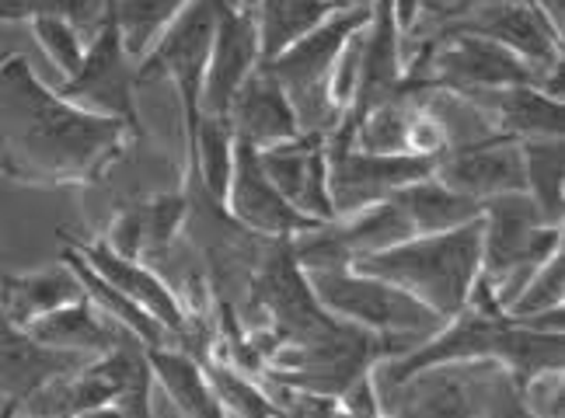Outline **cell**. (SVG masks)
<instances>
[{
    "mask_svg": "<svg viewBox=\"0 0 565 418\" xmlns=\"http://www.w3.org/2000/svg\"><path fill=\"white\" fill-rule=\"evenodd\" d=\"M335 4H366V0H335Z\"/></svg>",
    "mask_w": 565,
    "mask_h": 418,
    "instance_id": "8d00e7d4",
    "label": "cell"
},
{
    "mask_svg": "<svg viewBox=\"0 0 565 418\" xmlns=\"http://www.w3.org/2000/svg\"><path fill=\"white\" fill-rule=\"evenodd\" d=\"M391 203L405 213L412 234H437L482 216V203L454 192L437 174H426V179H416L402 185L398 192H391Z\"/></svg>",
    "mask_w": 565,
    "mask_h": 418,
    "instance_id": "ffe728a7",
    "label": "cell"
},
{
    "mask_svg": "<svg viewBox=\"0 0 565 418\" xmlns=\"http://www.w3.org/2000/svg\"><path fill=\"white\" fill-rule=\"evenodd\" d=\"M395 8V21H398V32L408 35L412 29L419 25V11H423V0H391Z\"/></svg>",
    "mask_w": 565,
    "mask_h": 418,
    "instance_id": "e575fe53",
    "label": "cell"
},
{
    "mask_svg": "<svg viewBox=\"0 0 565 418\" xmlns=\"http://www.w3.org/2000/svg\"><path fill=\"white\" fill-rule=\"evenodd\" d=\"M258 21L242 0H216V29L203 77V112L227 116L234 92L258 67Z\"/></svg>",
    "mask_w": 565,
    "mask_h": 418,
    "instance_id": "30bf717a",
    "label": "cell"
},
{
    "mask_svg": "<svg viewBox=\"0 0 565 418\" xmlns=\"http://www.w3.org/2000/svg\"><path fill=\"white\" fill-rule=\"evenodd\" d=\"M531 4H534V11L545 18L555 32H562V25H565V0H531Z\"/></svg>",
    "mask_w": 565,
    "mask_h": 418,
    "instance_id": "d590c367",
    "label": "cell"
},
{
    "mask_svg": "<svg viewBox=\"0 0 565 418\" xmlns=\"http://www.w3.org/2000/svg\"><path fill=\"white\" fill-rule=\"evenodd\" d=\"M524 158V192L534 200L545 224H562L565 216V143L562 137L520 140Z\"/></svg>",
    "mask_w": 565,
    "mask_h": 418,
    "instance_id": "cb8c5ba5",
    "label": "cell"
},
{
    "mask_svg": "<svg viewBox=\"0 0 565 418\" xmlns=\"http://www.w3.org/2000/svg\"><path fill=\"white\" fill-rule=\"evenodd\" d=\"M478 4H486V0H423L419 18H423V14H433V18L444 21V25H447V21L468 14V11L478 8Z\"/></svg>",
    "mask_w": 565,
    "mask_h": 418,
    "instance_id": "836d02e7",
    "label": "cell"
},
{
    "mask_svg": "<svg viewBox=\"0 0 565 418\" xmlns=\"http://www.w3.org/2000/svg\"><path fill=\"white\" fill-rule=\"evenodd\" d=\"M147 363L154 373L158 387L164 398L175 405V415H192V418H224L221 405H216L210 381L203 373V363L192 356L189 349L175 345H150Z\"/></svg>",
    "mask_w": 565,
    "mask_h": 418,
    "instance_id": "d6986e66",
    "label": "cell"
},
{
    "mask_svg": "<svg viewBox=\"0 0 565 418\" xmlns=\"http://www.w3.org/2000/svg\"><path fill=\"white\" fill-rule=\"evenodd\" d=\"M468 95L495 133H507L513 140H531V137H562L565 133V108L558 98H548L537 92L534 84H510V87H482V92H461Z\"/></svg>",
    "mask_w": 565,
    "mask_h": 418,
    "instance_id": "2e32d148",
    "label": "cell"
},
{
    "mask_svg": "<svg viewBox=\"0 0 565 418\" xmlns=\"http://www.w3.org/2000/svg\"><path fill=\"white\" fill-rule=\"evenodd\" d=\"M213 29H216V0H189L182 14L161 32L154 50L137 63V81L164 74L175 84L182 101V122H185V150L192 147L195 122L203 116V77L210 63Z\"/></svg>",
    "mask_w": 565,
    "mask_h": 418,
    "instance_id": "8992f818",
    "label": "cell"
},
{
    "mask_svg": "<svg viewBox=\"0 0 565 418\" xmlns=\"http://www.w3.org/2000/svg\"><path fill=\"white\" fill-rule=\"evenodd\" d=\"M342 415H356V418H374V415H387L384 411V394L374 381V366L356 373V377L342 387L339 394Z\"/></svg>",
    "mask_w": 565,
    "mask_h": 418,
    "instance_id": "d6a6232c",
    "label": "cell"
},
{
    "mask_svg": "<svg viewBox=\"0 0 565 418\" xmlns=\"http://www.w3.org/2000/svg\"><path fill=\"white\" fill-rule=\"evenodd\" d=\"M562 300H565V266H562V251H555L524 279V286H520L516 297L510 300L507 314L510 318L548 314V311H558Z\"/></svg>",
    "mask_w": 565,
    "mask_h": 418,
    "instance_id": "f1b7e54d",
    "label": "cell"
},
{
    "mask_svg": "<svg viewBox=\"0 0 565 418\" xmlns=\"http://www.w3.org/2000/svg\"><path fill=\"white\" fill-rule=\"evenodd\" d=\"M189 200L179 192L158 195V200H147L122 210L108 234L102 237L108 248L122 258H143V255H161L171 240H175L179 227L185 224Z\"/></svg>",
    "mask_w": 565,
    "mask_h": 418,
    "instance_id": "ac0fdd59",
    "label": "cell"
},
{
    "mask_svg": "<svg viewBox=\"0 0 565 418\" xmlns=\"http://www.w3.org/2000/svg\"><path fill=\"white\" fill-rule=\"evenodd\" d=\"M134 87H137V63L122 50L113 0H108L102 25L95 29L88 50H84L81 71L63 81L56 92L84 108H92V112L126 122L134 129V137H140V112H137Z\"/></svg>",
    "mask_w": 565,
    "mask_h": 418,
    "instance_id": "ba28073f",
    "label": "cell"
},
{
    "mask_svg": "<svg viewBox=\"0 0 565 418\" xmlns=\"http://www.w3.org/2000/svg\"><path fill=\"white\" fill-rule=\"evenodd\" d=\"M189 164L195 179L203 182L210 200L224 210V195H227L231 168H234V129L227 116H210V112L200 116L192 147H189Z\"/></svg>",
    "mask_w": 565,
    "mask_h": 418,
    "instance_id": "d4e9b609",
    "label": "cell"
},
{
    "mask_svg": "<svg viewBox=\"0 0 565 418\" xmlns=\"http://www.w3.org/2000/svg\"><path fill=\"white\" fill-rule=\"evenodd\" d=\"M63 261H67V269L77 276L81 293L92 300V307H95V311H98L102 318H108L113 324L126 328V332H129V335H137L147 349H150V345H175V342H179L158 318H150V314L143 311V307H137L126 293H119L113 282L102 279V276L88 266V261H84V255H81L77 248H67V251H63Z\"/></svg>",
    "mask_w": 565,
    "mask_h": 418,
    "instance_id": "44dd1931",
    "label": "cell"
},
{
    "mask_svg": "<svg viewBox=\"0 0 565 418\" xmlns=\"http://www.w3.org/2000/svg\"><path fill=\"white\" fill-rule=\"evenodd\" d=\"M339 8L350 4H335V0H258V60L269 63Z\"/></svg>",
    "mask_w": 565,
    "mask_h": 418,
    "instance_id": "603a6c76",
    "label": "cell"
},
{
    "mask_svg": "<svg viewBox=\"0 0 565 418\" xmlns=\"http://www.w3.org/2000/svg\"><path fill=\"white\" fill-rule=\"evenodd\" d=\"M227 122L234 129V140H242L255 150H266V147L300 137V122H297L294 105L266 63H258V67L242 81V87L234 92L231 108H227Z\"/></svg>",
    "mask_w": 565,
    "mask_h": 418,
    "instance_id": "5bb4252c",
    "label": "cell"
},
{
    "mask_svg": "<svg viewBox=\"0 0 565 418\" xmlns=\"http://www.w3.org/2000/svg\"><path fill=\"white\" fill-rule=\"evenodd\" d=\"M405 150H408V153H419V158H440V153L447 150V137H444L440 122L433 119L416 98H412V116H408Z\"/></svg>",
    "mask_w": 565,
    "mask_h": 418,
    "instance_id": "1f68e13d",
    "label": "cell"
},
{
    "mask_svg": "<svg viewBox=\"0 0 565 418\" xmlns=\"http://www.w3.org/2000/svg\"><path fill=\"white\" fill-rule=\"evenodd\" d=\"M366 21H371V0H366V4L339 8L308 35H300L294 46H287L266 63L294 105L300 133L329 137L339 126V116L329 108V101H324V81H329V71L339 50L345 46V39L356 29H363Z\"/></svg>",
    "mask_w": 565,
    "mask_h": 418,
    "instance_id": "5b68a950",
    "label": "cell"
},
{
    "mask_svg": "<svg viewBox=\"0 0 565 418\" xmlns=\"http://www.w3.org/2000/svg\"><path fill=\"white\" fill-rule=\"evenodd\" d=\"M450 32H475L495 39L499 46L513 50L516 56L534 63V67H548V63L562 60V39H565L534 8H527L524 0H486V4L471 8L468 14L447 21L437 35H450Z\"/></svg>",
    "mask_w": 565,
    "mask_h": 418,
    "instance_id": "8fae6325",
    "label": "cell"
},
{
    "mask_svg": "<svg viewBox=\"0 0 565 418\" xmlns=\"http://www.w3.org/2000/svg\"><path fill=\"white\" fill-rule=\"evenodd\" d=\"M350 269L395 282L447 321L468 303L482 272V216L437 234H408L374 255L356 258Z\"/></svg>",
    "mask_w": 565,
    "mask_h": 418,
    "instance_id": "7a4b0ae2",
    "label": "cell"
},
{
    "mask_svg": "<svg viewBox=\"0 0 565 418\" xmlns=\"http://www.w3.org/2000/svg\"><path fill=\"white\" fill-rule=\"evenodd\" d=\"M32 25V35L39 42V50L46 53V60L60 71V77L67 81L81 71V60H84V50H88V42H84L81 29L67 18H53V14H39L29 21Z\"/></svg>",
    "mask_w": 565,
    "mask_h": 418,
    "instance_id": "f546056e",
    "label": "cell"
},
{
    "mask_svg": "<svg viewBox=\"0 0 565 418\" xmlns=\"http://www.w3.org/2000/svg\"><path fill=\"white\" fill-rule=\"evenodd\" d=\"M25 335L35 339L39 345H46V349L77 352V356H98V352L122 342L129 332L119 324H113L108 318H102L92 307V300L81 293L71 303H60V307H53V311L29 321Z\"/></svg>",
    "mask_w": 565,
    "mask_h": 418,
    "instance_id": "e0dca14e",
    "label": "cell"
},
{
    "mask_svg": "<svg viewBox=\"0 0 565 418\" xmlns=\"http://www.w3.org/2000/svg\"><path fill=\"white\" fill-rule=\"evenodd\" d=\"M200 363H203L210 390H213V398L224 415H237V418H273V415H279V408L273 405L266 387L258 384V377H252V373L231 366L221 356H210Z\"/></svg>",
    "mask_w": 565,
    "mask_h": 418,
    "instance_id": "4316f807",
    "label": "cell"
},
{
    "mask_svg": "<svg viewBox=\"0 0 565 418\" xmlns=\"http://www.w3.org/2000/svg\"><path fill=\"white\" fill-rule=\"evenodd\" d=\"M266 179L290 200L300 213L332 224L335 210L329 200V179H324V137L300 133L287 143H276L258 150Z\"/></svg>",
    "mask_w": 565,
    "mask_h": 418,
    "instance_id": "4fadbf2b",
    "label": "cell"
},
{
    "mask_svg": "<svg viewBox=\"0 0 565 418\" xmlns=\"http://www.w3.org/2000/svg\"><path fill=\"white\" fill-rule=\"evenodd\" d=\"M8 133L0 143V168L32 185H92L113 168L134 129L84 108L46 87L25 56L0 63Z\"/></svg>",
    "mask_w": 565,
    "mask_h": 418,
    "instance_id": "6da1fadb",
    "label": "cell"
},
{
    "mask_svg": "<svg viewBox=\"0 0 565 418\" xmlns=\"http://www.w3.org/2000/svg\"><path fill=\"white\" fill-rule=\"evenodd\" d=\"M74 297H81V282L67 269V261L29 272V276L0 279V311H4V318L18 328H25L29 321L53 311L60 303H71Z\"/></svg>",
    "mask_w": 565,
    "mask_h": 418,
    "instance_id": "7402d4cb",
    "label": "cell"
},
{
    "mask_svg": "<svg viewBox=\"0 0 565 418\" xmlns=\"http://www.w3.org/2000/svg\"><path fill=\"white\" fill-rule=\"evenodd\" d=\"M315 300L339 321H350L363 332L381 339L384 356H402L416 349L444 324L440 314H433L426 303L412 293L398 290L395 282L377 279L360 269H318L303 272Z\"/></svg>",
    "mask_w": 565,
    "mask_h": 418,
    "instance_id": "3957f363",
    "label": "cell"
},
{
    "mask_svg": "<svg viewBox=\"0 0 565 418\" xmlns=\"http://www.w3.org/2000/svg\"><path fill=\"white\" fill-rule=\"evenodd\" d=\"M437 168V158H419V153L395 150L374 153L353 143L324 140V179H329V200L339 216H350L363 206L391 200V192L402 185L426 179Z\"/></svg>",
    "mask_w": 565,
    "mask_h": 418,
    "instance_id": "52a82bcc",
    "label": "cell"
},
{
    "mask_svg": "<svg viewBox=\"0 0 565 418\" xmlns=\"http://www.w3.org/2000/svg\"><path fill=\"white\" fill-rule=\"evenodd\" d=\"M77 251L84 255V261H88L102 279H108L119 293H126L137 307H143L150 318H158L168 332L182 342L192 318L185 311L182 297L171 290L154 269H147L143 258H122L108 248L105 240H95V245H77Z\"/></svg>",
    "mask_w": 565,
    "mask_h": 418,
    "instance_id": "9a60e30c",
    "label": "cell"
},
{
    "mask_svg": "<svg viewBox=\"0 0 565 418\" xmlns=\"http://www.w3.org/2000/svg\"><path fill=\"white\" fill-rule=\"evenodd\" d=\"M433 174L475 203H486L492 195H503V192H524V158H520V140H513L507 133H495L482 143L444 150Z\"/></svg>",
    "mask_w": 565,
    "mask_h": 418,
    "instance_id": "7c38bea8",
    "label": "cell"
},
{
    "mask_svg": "<svg viewBox=\"0 0 565 418\" xmlns=\"http://www.w3.org/2000/svg\"><path fill=\"white\" fill-rule=\"evenodd\" d=\"M185 4L189 0H113V14H116L126 56L140 63L154 50L161 32L182 14Z\"/></svg>",
    "mask_w": 565,
    "mask_h": 418,
    "instance_id": "484cf974",
    "label": "cell"
},
{
    "mask_svg": "<svg viewBox=\"0 0 565 418\" xmlns=\"http://www.w3.org/2000/svg\"><path fill=\"white\" fill-rule=\"evenodd\" d=\"M224 213L248 234L269 240H294L324 224V219L300 213L290 200H282V192L258 164V150L242 140H234V168L224 195Z\"/></svg>",
    "mask_w": 565,
    "mask_h": 418,
    "instance_id": "9c48e42d",
    "label": "cell"
},
{
    "mask_svg": "<svg viewBox=\"0 0 565 418\" xmlns=\"http://www.w3.org/2000/svg\"><path fill=\"white\" fill-rule=\"evenodd\" d=\"M108 0H0V21H32L39 14L67 18L81 35H95Z\"/></svg>",
    "mask_w": 565,
    "mask_h": 418,
    "instance_id": "4dcf8cb0",
    "label": "cell"
},
{
    "mask_svg": "<svg viewBox=\"0 0 565 418\" xmlns=\"http://www.w3.org/2000/svg\"><path fill=\"white\" fill-rule=\"evenodd\" d=\"M555 251H562V224H545L527 192H503L482 203V276L503 311Z\"/></svg>",
    "mask_w": 565,
    "mask_h": 418,
    "instance_id": "277c9868",
    "label": "cell"
},
{
    "mask_svg": "<svg viewBox=\"0 0 565 418\" xmlns=\"http://www.w3.org/2000/svg\"><path fill=\"white\" fill-rule=\"evenodd\" d=\"M408 116H412V95H395L381 105H374L371 112H363L353 122L350 143L360 150L374 153H395L405 150V133H408Z\"/></svg>",
    "mask_w": 565,
    "mask_h": 418,
    "instance_id": "83f0119b",
    "label": "cell"
}]
</instances>
